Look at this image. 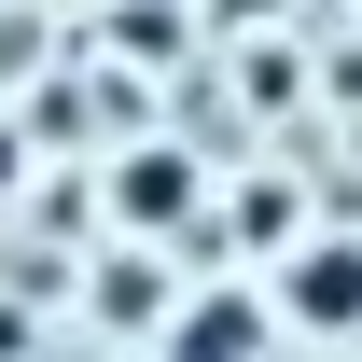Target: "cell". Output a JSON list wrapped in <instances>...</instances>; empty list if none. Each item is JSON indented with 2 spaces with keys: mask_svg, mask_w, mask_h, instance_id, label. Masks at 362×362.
Here are the masks:
<instances>
[{
  "mask_svg": "<svg viewBox=\"0 0 362 362\" xmlns=\"http://www.w3.org/2000/svg\"><path fill=\"white\" fill-rule=\"evenodd\" d=\"M112 209H126L139 237H181L209 209V168H195L181 139H126V153H112Z\"/></svg>",
  "mask_w": 362,
  "mask_h": 362,
  "instance_id": "cell-1",
  "label": "cell"
},
{
  "mask_svg": "<svg viewBox=\"0 0 362 362\" xmlns=\"http://www.w3.org/2000/svg\"><path fill=\"white\" fill-rule=\"evenodd\" d=\"M279 320H293V334H362V237L279 251Z\"/></svg>",
  "mask_w": 362,
  "mask_h": 362,
  "instance_id": "cell-2",
  "label": "cell"
},
{
  "mask_svg": "<svg viewBox=\"0 0 362 362\" xmlns=\"http://www.w3.org/2000/svg\"><path fill=\"white\" fill-rule=\"evenodd\" d=\"M265 334H293V320H279V279L265 293H237V279L168 293V349H265Z\"/></svg>",
  "mask_w": 362,
  "mask_h": 362,
  "instance_id": "cell-3",
  "label": "cell"
},
{
  "mask_svg": "<svg viewBox=\"0 0 362 362\" xmlns=\"http://www.w3.org/2000/svg\"><path fill=\"white\" fill-rule=\"evenodd\" d=\"M14 168H28V139H14V126H0V181H14Z\"/></svg>",
  "mask_w": 362,
  "mask_h": 362,
  "instance_id": "cell-4",
  "label": "cell"
}]
</instances>
